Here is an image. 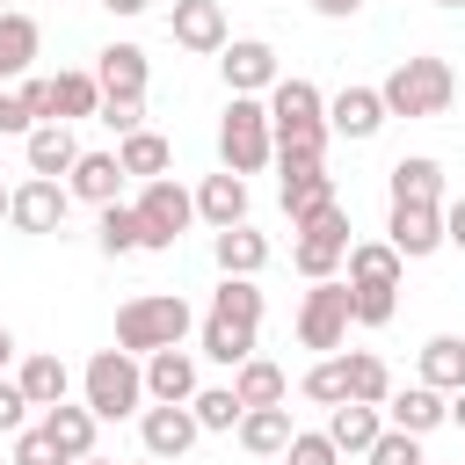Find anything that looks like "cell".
I'll use <instances>...</instances> for the list:
<instances>
[{"mask_svg":"<svg viewBox=\"0 0 465 465\" xmlns=\"http://www.w3.org/2000/svg\"><path fill=\"white\" fill-rule=\"evenodd\" d=\"M196 327V312H189V298L182 291H145V298H131L124 312H116V349H131V356H153V349H182V334Z\"/></svg>","mask_w":465,"mask_h":465,"instance_id":"cell-1","label":"cell"},{"mask_svg":"<svg viewBox=\"0 0 465 465\" xmlns=\"http://www.w3.org/2000/svg\"><path fill=\"white\" fill-rule=\"evenodd\" d=\"M218 160L232 174H262L276 160V124H269V102L262 94H232L225 116H218Z\"/></svg>","mask_w":465,"mask_h":465,"instance_id":"cell-2","label":"cell"},{"mask_svg":"<svg viewBox=\"0 0 465 465\" xmlns=\"http://www.w3.org/2000/svg\"><path fill=\"white\" fill-rule=\"evenodd\" d=\"M378 94H385V116H443L458 94V73L443 58H400L378 80Z\"/></svg>","mask_w":465,"mask_h":465,"instance_id":"cell-3","label":"cell"},{"mask_svg":"<svg viewBox=\"0 0 465 465\" xmlns=\"http://www.w3.org/2000/svg\"><path fill=\"white\" fill-rule=\"evenodd\" d=\"M80 385H87V407L102 421H124V414L145 407V363L131 349H94L87 371H80Z\"/></svg>","mask_w":465,"mask_h":465,"instance_id":"cell-4","label":"cell"},{"mask_svg":"<svg viewBox=\"0 0 465 465\" xmlns=\"http://www.w3.org/2000/svg\"><path fill=\"white\" fill-rule=\"evenodd\" d=\"M298 240H291V269L305 276V283H320V276H334L341 262H349V211H341V196L327 203V211H312L305 225H291Z\"/></svg>","mask_w":465,"mask_h":465,"instance_id":"cell-5","label":"cell"},{"mask_svg":"<svg viewBox=\"0 0 465 465\" xmlns=\"http://www.w3.org/2000/svg\"><path fill=\"white\" fill-rule=\"evenodd\" d=\"M349 327H356V291H349V276H320V283L305 291V305H298V341L334 356V349L349 341Z\"/></svg>","mask_w":465,"mask_h":465,"instance_id":"cell-6","label":"cell"},{"mask_svg":"<svg viewBox=\"0 0 465 465\" xmlns=\"http://www.w3.org/2000/svg\"><path fill=\"white\" fill-rule=\"evenodd\" d=\"M138 218H145V247L160 254V247H174V240L189 232V218H196V196H189L174 174H160V182H145V189H138Z\"/></svg>","mask_w":465,"mask_h":465,"instance_id":"cell-7","label":"cell"},{"mask_svg":"<svg viewBox=\"0 0 465 465\" xmlns=\"http://www.w3.org/2000/svg\"><path fill=\"white\" fill-rule=\"evenodd\" d=\"M65 211H73V189H65V182H51V174H29V182L15 189L7 225H15V232H58V225H65Z\"/></svg>","mask_w":465,"mask_h":465,"instance_id":"cell-8","label":"cell"},{"mask_svg":"<svg viewBox=\"0 0 465 465\" xmlns=\"http://www.w3.org/2000/svg\"><path fill=\"white\" fill-rule=\"evenodd\" d=\"M203 436V421H196V407H167V400H153L145 414H138V443H145V458H182L189 443Z\"/></svg>","mask_w":465,"mask_h":465,"instance_id":"cell-9","label":"cell"},{"mask_svg":"<svg viewBox=\"0 0 465 465\" xmlns=\"http://www.w3.org/2000/svg\"><path fill=\"white\" fill-rule=\"evenodd\" d=\"M167 36H174L182 51H196V58H218V51L232 44V29H225V7H218V0H174Z\"/></svg>","mask_w":465,"mask_h":465,"instance_id":"cell-10","label":"cell"},{"mask_svg":"<svg viewBox=\"0 0 465 465\" xmlns=\"http://www.w3.org/2000/svg\"><path fill=\"white\" fill-rule=\"evenodd\" d=\"M218 73H225V87L232 94H269L283 73H276V51L262 44V36H232L225 51H218Z\"/></svg>","mask_w":465,"mask_h":465,"instance_id":"cell-11","label":"cell"},{"mask_svg":"<svg viewBox=\"0 0 465 465\" xmlns=\"http://www.w3.org/2000/svg\"><path fill=\"white\" fill-rule=\"evenodd\" d=\"M385 240H392L407 262H421V254L450 247V240H443V203H392V218H385Z\"/></svg>","mask_w":465,"mask_h":465,"instance_id":"cell-12","label":"cell"},{"mask_svg":"<svg viewBox=\"0 0 465 465\" xmlns=\"http://www.w3.org/2000/svg\"><path fill=\"white\" fill-rule=\"evenodd\" d=\"M385 421L392 429H407V436H429L436 421H450V392H436V385H392V400H385Z\"/></svg>","mask_w":465,"mask_h":465,"instance_id":"cell-13","label":"cell"},{"mask_svg":"<svg viewBox=\"0 0 465 465\" xmlns=\"http://www.w3.org/2000/svg\"><path fill=\"white\" fill-rule=\"evenodd\" d=\"M276 196H283V218H291V225H305L312 211H327V203H334V182H327V167H320V160H291Z\"/></svg>","mask_w":465,"mask_h":465,"instance_id":"cell-14","label":"cell"},{"mask_svg":"<svg viewBox=\"0 0 465 465\" xmlns=\"http://www.w3.org/2000/svg\"><path fill=\"white\" fill-rule=\"evenodd\" d=\"M145 400L189 407V400H196V356H189V349H153V356H145Z\"/></svg>","mask_w":465,"mask_h":465,"instance_id":"cell-15","label":"cell"},{"mask_svg":"<svg viewBox=\"0 0 465 465\" xmlns=\"http://www.w3.org/2000/svg\"><path fill=\"white\" fill-rule=\"evenodd\" d=\"M327 436H334L341 458H363V450L385 436V407H371V400H341V407H327Z\"/></svg>","mask_w":465,"mask_h":465,"instance_id":"cell-16","label":"cell"},{"mask_svg":"<svg viewBox=\"0 0 465 465\" xmlns=\"http://www.w3.org/2000/svg\"><path fill=\"white\" fill-rule=\"evenodd\" d=\"M378 124H385V94L378 87H341L327 102V131L334 138H378Z\"/></svg>","mask_w":465,"mask_h":465,"instance_id":"cell-17","label":"cell"},{"mask_svg":"<svg viewBox=\"0 0 465 465\" xmlns=\"http://www.w3.org/2000/svg\"><path fill=\"white\" fill-rule=\"evenodd\" d=\"M196 218H203L211 232L240 225V218H247V174H232V167L203 174V189H196Z\"/></svg>","mask_w":465,"mask_h":465,"instance_id":"cell-18","label":"cell"},{"mask_svg":"<svg viewBox=\"0 0 465 465\" xmlns=\"http://www.w3.org/2000/svg\"><path fill=\"white\" fill-rule=\"evenodd\" d=\"M94 429H102V414H94L87 400H80V407H73V400L44 407V436H51V443H58L73 465H80V458H94Z\"/></svg>","mask_w":465,"mask_h":465,"instance_id":"cell-19","label":"cell"},{"mask_svg":"<svg viewBox=\"0 0 465 465\" xmlns=\"http://www.w3.org/2000/svg\"><path fill=\"white\" fill-rule=\"evenodd\" d=\"M65 189H73L80 203H94V211H102V203H116V196H124V160H116V153H80V160H73V174H65Z\"/></svg>","mask_w":465,"mask_h":465,"instance_id":"cell-20","label":"cell"},{"mask_svg":"<svg viewBox=\"0 0 465 465\" xmlns=\"http://www.w3.org/2000/svg\"><path fill=\"white\" fill-rule=\"evenodd\" d=\"M22 153H29V174H73V160H80V138H73V124H36L29 138H22Z\"/></svg>","mask_w":465,"mask_h":465,"instance_id":"cell-21","label":"cell"},{"mask_svg":"<svg viewBox=\"0 0 465 465\" xmlns=\"http://www.w3.org/2000/svg\"><path fill=\"white\" fill-rule=\"evenodd\" d=\"M211 254H218V276H262L269 269V240L240 218V225H225L218 240H211Z\"/></svg>","mask_w":465,"mask_h":465,"instance_id":"cell-22","label":"cell"},{"mask_svg":"<svg viewBox=\"0 0 465 465\" xmlns=\"http://www.w3.org/2000/svg\"><path fill=\"white\" fill-rule=\"evenodd\" d=\"M291 436H298L291 407H247L240 414V450H254V458H283Z\"/></svg>","mask_w":465,"mask_h":465,"instance_id":"cell-23","label":"cell"},{"mask_svg":"<svg viewBox=\"0 0 465 465\" xmlns=\"http://www.w3.org/2000/svg\"><path fill=\"white\" fill-rule=\"evenodd\" d=\"M44 51V29L22 15V7H0V80H22Z\"/></svg>","mask_w":465,"mask_h":465,"instance_id":"cell-24","label":"cell"},{"mask_svg":"<svg viewBox=\"0 0 465 465\" xmlns=\"http://www.w3.org/2000/svg\"><path fill=\"white\" fill-rule=\"evenodd\" d=\"M145 51L138 44H102L94 51V80H102V94H145Z\"/></svg>","mask_w":465,"mask_h":465,"instance_id":"cell-25","label":"cell"},{"mask_svg":"<svg viewBox=\"0 0 465 465\" xmlns=\"http://www.w3.org/2000/svg\"><path fill=\"white\" fill-rule=\"evenodd\" d=\"M400 269H407V254H400L392 240H349V283H385V291H400Z\"/></svg>","mask_w":465,"mask_h":465,"instance_id":"cell-26","label":"cell"},{"mask_svg":"<svg viewBox=\"0 0 465 465\" xmlns=\"http://www.w3.org/2000/svg\"><path fill=\"white\" fill-rule=\"evenodd\" d=\"M254 334H262V327H247V320L203 312V356H211V363H225V371H240V363L254 356Z\"/></svg>","mask_w":465,"mask_h":465,"instance_id":"cell-27","label":"cell"},{"mask_svg":"<svg viewBox=\"0 0 465 465\" xmlns=\"http://www.w3.org/2000/svg\"><path fill=\"white\" fill-rule=\"evenodd\" d=\"M421 385H436V392L465 385V334H429L421 341Z\"/></svg>","mask_w":465,"mask_h":465,"instance_id":"cell-28","label":"cell"},{"mask_svg":"<svg viewBox=\"0 0 465 465\" xmlns=\"http://www.w3.org/2000/svg\"><path fill=\"white\" fill-rule=\"evenodd\" d=\"M102 109V80L94 73H58L51 80V124H80Z\"/></svg>","mask_w":465,"mask_h":465,"instance_id":"cell-29","label":"cell"},{"mask_svg":"<svg viewBox=\"0 0 465 465\" xmlns=\"http://www.w3.org/2000/svg\"><path fill=\"white\" fill-rule=\"evenodd\" d=\"M116 160H124V174H138V182H160V174L174 167V145H167L160 131H131V138H116Z\"/></svg>","mask_w":465,"mask_h":465,"instance_id":"cell-30","label":"cell"},{"mask_svg":"<svg viewBox=\"0 0 465 465\" xmlns=\"http://www.w3.org/2000/svg\"><path fill=\"white\" fill-rule=\"evenodd\" d=\"M15 378H22L29 407H58V400L73 392V371H65V363H58L51 349H44V356H22V371H15Z\"/></svg>","mask_w":465,"mask_h":465,"instance_id":"cell-31","label":"cell"},{"mask_svg":"<svg viewBox=\"0 0 465 465\" xmlns=\"http://www.w3.org/2000/svg\"><path fill=\"white\" fill-rule=\"evenodd\" d=\"M232 392H240V407H283V392H291V378L269 363V356H247L240 371H232Z\"/></svg>","mask_w":465,"mask_h":465,"instance_id":"cell-32","label":"cell"},{"mask_svg":"<svg viewBox=\"0 0 465 465\" xmlns=\"http://www.w3.org/2000/svg\"><path fill=\"white\" fill-rule=\"evenodd\" d=\"M436 196H443V167L429 153H407L392 167V203H436Z\"/></svg>","mask_w":465,"mask_h":465,"instance_id":"cell-33","label":"cell"},{"mask_svg":"<svg viewBox=\"0 0 465 465\" xmlns=\"http://www.w3.org/2000/svg\"><path fill=\"white\" fill-rule=\"evenodd\" d=\"M312 116H327L312 80H276L269 87V124H312Z\"/></svg>","mask_w":465,"mask_h":465,"instance_id":"cell-34","label":"cell"},{"mask_svg":"<svg viewBox=\"0 0 465 465\" xmlns=\"http://www.w3.org/2000/svg\"><path fill=\"white\" fill-rule=\"evenodd\" d=\"M327 116H312V124H276V167H291V160H327Z\"/></svg>","mask_w":465,"mask_h":465,"instance_id":"cell-35","label":"cell"},{"mask_svg":"<svg viewBox=\"0 0 465 465\" xmlns=\"http://www.w3.org/2000/svg\"><path fill=\"white\" fill-rule=\"evenodd\" d=\"M102 254H138L145 247V218H138V203H102Z\"/></svg>","mask_w":465,"mask_h":465,"instance_id":"cell-36","label":"cell"},{"mask_svg":"<svg viewBox=\"0 0 465 465\" xmlns=\"http://www.w3.org/2000/svg\"><path fill=\"white\" fill-rule=\"evenodd\" d=\"M211 312L262 327V291H254V276H218V291H211Z\"/></svg>","mask_w":465,"mask_h":465,"instance_id":"cell-37","label":"cell"},{"mask_svg":"<svg viewBox=\"0 0 465 465\" xmlns=\"http://www.w3.org/2000/svg\"><path fill=\"white\" fill-rule=\"evenodd\" d=\"M298 392L320 400V407H341V400H349V356H320V363L298 378Z\"/></svg>","mask_w":465,"mask_h":465,"instance_id":"cell-38","label":"cell"},{"mask_svg":"<svg viewBox=\"0 0 465 465\" xmlns=\"http://www.w3.org/2000/svg\"><path fill=\"white\" fill-rule=\"evenodd\" d=\"M349 400H371V407L392 400V371H385V356H349Z\"/></svg>","mask_w":465,"mask_h":465,"instance_id":"cell-39","label":"cell"},{"mask_svg":"<svg viewBox=\"0 0 465 465\" xmlns=\"http://www.w3.org/2000/svg\"><path fill=\"white\" fill-rule=\"evenodd\" d=\"M189 407H196V421H203V429H240V414H247L232 385H196V400H189Z\"/></svg>","mask_w":465,"mask_h":465,"instance_id":"cell-40","label":"cell"},{"mask_svg":"<svg viewBox=\"0 0 465 465\" xmlns=\"http://www.w3.org/2000/svg\"><path fill=\"white\" fill-rule=\"evenodd\" d=\"M363 465H429V458H421V436H407V429L385 421V436L363 450Z\"/></svg>","mask_w":465,"mask_h":465,"instance_id":"cell-41","label":"cell"},{"mask_svg":"<svg viewBox=\"0 0 465 465\" xmlns=\"http://www.w3.org/2000/svg\"><path fill=\"white\" fill-rule=\"evenodd\" d=\"M94 124H109L116 138H131V131H145V94H102V109H94Z\"/></svg>","mask_w":465,"mask_h":465,"instance_id":"cell-42","label":"cell"},{"mask_svg":"<svg viewBox=\"0 0 465 465\" xmlns=\"http://www.w3.org/2000/svg\"><path fill=\"white\" fill-rule=\"evenodd\" d=\"M283 465H341V450H334V436H327V429H298V436H291V450H283Z\"/></svg>","mask_w":465,"mask_h":465,"instance_id":"cell-43","label":"cell"},{"mask_svg":"<svg viewBox=\"0 0 465 465\" xmlns=\"http://www.w3.org/2000/svg\"><path fill=\"white\" fill-rule=\"evenodd\" d=\"M356 291V327H385L392 312H400V298L385 291V283H349Z\"/></svg>","mask_w":465,"mask_h":465,"instance_id":"cell-44","label":"cell"},{"mask_svg":"<svg viewBox=\"0 0 465 465\" xmlns=\"http://www.w3.org/2000/svg\"><path fill=\"white\" fill-rule=\"evenodd\" d=\"M15 465H73V458H65V450L44 436V421H36V429H22V436H15Z\"/></svg>","mask_w":465,"mask_h":465,"instance_id":"cell-45","label":"cell"},{"mask_svg":"<svg viewBox=\"0 0 465 465\" xmlns=\"http://www.w3.org/2000/svg\"><path fill=\"white\" fill-rule=\"evenodd\" d=\"M29 429V392L22 378H0V436H22Z\"/></svg>","mask_w":465,"mask_h":465,"instance_id":"cell-46","label":"cell"},{"mask_svg":"<svg viewBox=\"0 0 465 465\" xmlns=\"http://www.w3.org/2000/svg\"><path fill=\"white\" fill-rule=\"evenodd\" d=\"M0 131H7V138H29V131H36V116H29L22 94H0Z\"/></svg>","mask_w":465,"mask_h":465,"instance_id":"cell-47","label":"cell"},{"mask_svg":"<svg viewBox=\"0 0 465 465\" xmlns=\"http://www.w3.org/2000/svg\"><path fill=\"white\" fill-rule=\"evenodd\" d=\"M22 102H29L36 124H51V80H22Z\"/></svg>","mask_w":465,"mask_h":465,"instance_id":"cell-48","label":"cell"},{"mask_svg":"<svg viewBox=\"0 0 465 465\" xmlns=\"http://www.w3.org/2000/svg\"><path fill=\"white\" fill-rule=\"evenodd\" d=\"M443 240H450V247H465V196H458V203H443Z\"/></svg>","mask_w":465,"mask_h":465,"instance_id":"cell-49","label":"cell"},{"mask_svg":"<svg viewBox=\"0 0 465 465\" xmlns=\"http://www.w3.org/2000/svg\"><path fill=\"white\" fill-rule=\"evenodd\" d=\"M363 0H312V15H327V22H349Z\"/></svg>","mask_w":465,"mask_h":465,"instance_id":"cell-50","label":"cell"},{"mask_svg":"<svg viewBox=\"0 0 465 465\" xmlns=\"http://www.w3.org/2000/svg\"><path fill=\"white\" fill-rule=\"evenodd\" d=\"M102 7H109V15H124V22H131V15H145V7H153V0H102Z\"/></svg>","mask_w":465,"mask_h":465,"instance_id":"cell-51","label":"cell"},{"mask_svg":"<svg viewBox=\"0 0 465 465\" xmlns=\"http://www.w3.org/2000/svg\"><path fill=\"white\" fill-rule=\"evenodd\" d=\"M7 363H15V334L0 327V378H7Z\"/></svg>","mask_w":465,"mask_h":465,"instance_id":"cell-52","label":"cell"},{"mask_svg":"<svg viewBox=\"0 0 465 465\" xmlns=\"http://www.w3.org/2000/svg\"><path fill=\"white\" fill-rule=\"evenodd\" d=\"M450 421H458V429H465V385H458V392H450Z\"/></svg>","mask_w":465,"mask_h":465,"instance_id":"cell-53","label":"cell"},{"mask_svg":"<svg viewBox=\"0 0 465 465\" xmlns=\"http://www.w3.org/2000/svg\"><path fill=\"white\" fill-rule=\"evenodd\" d=\"M7 211H15V189H0V218H7Z\"/></svg>","mask_w":465,"mask_h":465,"instance_id":"cell-54","label":"cell"},{"mask_svg":"<svg viewBox=\"0 0 465 465\" xmlns=\"http://www.w3.org/2000/svg\"><path fill=\"white\" fill-rule=\"evenodd\" d=\"M436 7H465V0H436Z\"/></svg>","mask_w":465,"mask_h":465,"instance_id":"cell-55","label":"cell"},{"mask_svg":"<svg viewBox=\"0 0 465 465\" xmlns=\"http://www.w3.org/2000/svg\"><path fill=\"white\" fill-rule=\"evenodd\" d=\"M80 465H109V458H80Z\"/></svg>","mask_w":465,"mask_h":465,"instance_id":"cell-56","label":"cell"},{"mask_svg":"<svg viewBox=\"0 0 465 465\" xmlns=\"http://www.w3.org/2000/svg\"><path fill=\"white\" fill-rule=\"evenodd\" d=\"M145 465H160V458H145Z\"/></svg>","mask_w":465,"mask_h":465,"instance_id":"cell-57","label":"cell"},{"mask_svg":"<svg viewBox=\"0 0 465 465\" xmlns=\"http://www.w3.org/2000/svg\"><path fill=\"white\" fill-rule=\"evenodd\" d=\"M0 7H7V0H0Z\"/></svg>","mask_w":465,"mask_h":465,"instance_id":"cell-58","label":"cell"}]
</instances>
